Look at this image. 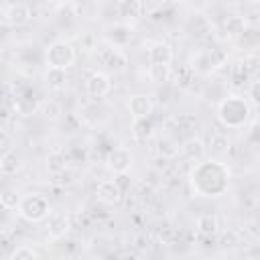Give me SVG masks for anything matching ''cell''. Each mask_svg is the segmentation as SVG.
<instances>
[{"label": "cell", "mask_w": 260, "mask_h": 260, "mask_svg": "<svg viewBox=\"0 0 260 260\" xmlns=\"http://www.w3.org/2000/svg\"><path fill=\"white\" fill-rule=\"evenodd\" d=\"M250 4H260V0H248Z\"/></svg>", "instance_id": "e575fe53"}, {"label": "cell", "mask_w": 260, "mask_h": 260, "mask_svg": "<svg viewBox=\"0 0 260 260\" xmlns=\"http://www.w3.org/2000/svg\"><path fill=\"white\" fill-rule=\"evenodd\" d=\"M134 32H132V26L126 24V22H114V24H108L104 28V39L108 45L112 47H118V49H124L130 41H132Z\"/></svg>", "instance_id": "52a82bcc"}, {"label": "cell", "mask_w": 260, "mask_h": 260, "mask_svg": "<svg viewBox=\"0 0 260 260\" xmlns=\"http://www.w3.org/2000/svg\"><path fill=\"white\" fill-rule=\"evenodd\" d=\"M102 61L110 71H124L126 65H128L126 53L118 47H112V45H108V49L102 53Z\"/></svg>", "instance_id": "5bb4252c"}, {"label": "cell", "mask_w": 260, "mask_h": 260, "mask_svg": "<svg viewBox=\"0 0 260 260\" xmlns=\"http://www.w3.org/2000/svg\"><path fill=\"white\" fill-rule=\"evenodd\" d=\"M16 215L28 223H41L51 215V203L43 193H37V191L24 193L20 195Z\"/></svg>", "instance_id": "3957f363"}, {"label": "cell", "mask_w": 260, "mask_h": 260, "mask_svg": "<svg viewBox=\"0 0 260 260\" xmlns=\"http://www.w3.org/2000/svg\"><path fill=\"white\" fill-rule=\"evenodd\" d=\"M128 114L132 116V120H140V118H150L152 110H154V102L150 95L146 93H132L128 98Z\"/></svg>", "instance_id": "8fae6325"}, {"label": "cell", "mask_w": 260, "mask_h": 260, "mask_svg": "<svg viewBox=\"0 0 260 260\" xmlns=\"http://www.w3.org/2000/svg\"><path fill=\"white\" fill-rule=\"evenodd\" d=\"M205 152H207V146H205V142H203L201 138H197V136H191V138H187V140L181 144V154H183V158L191 160L193 165L199 162V160H203V158H205Z\"/></svg>", "instance_id": "4fadbf2b"}, {"label": "cell", "mask_w": 260, "mask_h": 260, "mask_svg": "<svg viewBox=\"0 0 260 260\" xmlns=\"http://www.w3.org/2000/svg\"><path fill=\"white\" fill-rule=\"evenodd\" d=\"M112 91V81L104 71H93L87 79H85V93L89 100L100 102L104 100L108 93Z\"/></svg>", "instance_id": "8992f818"}, {"label": "cell", "mask_w": 260, "mask_h": 260, "mask_svg": "<svg viewBox=\"0 0 260 260\" xmlns=\"http://www.w3.org/2000/svg\"><path fill=\"white\" fill-rule=\"evenodd\" d=\"M230 144H232V140H230V136L225 132H213L211 138H209V146L207 148L211 150V154L215 158H219V156L230 152Z\"/></svg>", "instance_id": "44dd1931"}, {"label": "cell", "mask_w": 260, "mask_h": 260, "mask_svg": "<svg viewBox=\"0 0 260 260\" xmlns=\"http://www.w3.org/2000/svg\"><path fill=\"white\" fill-rule=\"evenodd\" d=\"M18 201H20V195L16 193V189L6 187V189L0 193V205H2V209H6V211L16 209V207H18Z\"/></svg>", "instance_id": "83f0119b"}, {"label": "cell", "mask_w": 260, "mask_h": 260, "mask_svg": "<svg viewBox=\"0 0 260 260\" xmlns=\"http://www.w3.org/2000/svg\"><path fill=\"white\" fill-rule=\"evenodd\" d=\"M246 26H248V22H246V18L240 16V14H230V16L223 20V28H225V32L232 35V37L244 35V32H246Z\"/></svg>", "instance_id": "cb8c5ba5"}, {"label": "cell", "mask_w": 260, "mask_h": 260, "mask_svg": "<svg viewBox=\"0 0 260 260\" xmlns=\"http://www.w3.org/2000/svg\"><path fill=\"white\" fill-rule=\"evenodd\" d=\"M41 108L47 118H59V114H61V106L57 102H45V104H41Z\"/></svg>", "instance_id": "f1b7e54d"}, {"label": "cell", "mask_w": 260, "mask_h": 260, "mask_svg": "<svg viewBox=\"0 0 260 260\" xmlns=\"http://www.w3.org/2000/svg\"><path fill=\"white\" fill-rule=\"evenodd\" d=\"M122 195H124V191H122L118 179H102L95 187L98 201H102L106 205H118L122 201Z\"/></svg>", "instance_id": "ba28073f"}, {"label": "cell", "mask_w": 260, "mask_h": 260, "mask_svg": "<svg viewBox=\"0 0 260 260\" xmlns=\"http://www.w3.org/2000/svg\"><path fill=\"white\" fill-rule=\"evenodd\" d=\"M140 10H142L140 0H122L118 4V14L122 18H138L140 16Z\"/></svg>", "instance_id": "484cf974"}, {"label": "cell", "mask_w": 260, "mask_h": 260, "mask_svg": "<svg viewBox=\"0 0 260 260\" xmlns=\"http://www.w3.org/2000/svg\"><path fill=\"white\" fill-rule=\"evenodd\" d=\"M39 256H41V252H39L37 248L22 244V246L14 248V250L6 256V260H32V258H39Z\"/></svg>", "instance_id": "4316f807"}, {"label": "cell", "mask_w": 260, "mask_h": 260, "mask_svg": "<svg viewBox=\"0 0 260 260\" xmlns=\"http://www.w3.org/2000/svg\"><path fill=\"white\" fill-rule=\"evenodd\" d=\"M22 162H20V156L14 148H6L0 156V173L4 177H10V175H16L20 171Z\"/></svg>", "instance_id": "ac0fdd59"}, {"label": "cell", "mask_w": 260, "mask_h": 260, "mask_svg": "<svg viewBox=\"0 0 260 260\" xmlns=\"http://www.w3.org/2000/svg\"><path fill=\"white\" fill-rule=\"evenodd\" d=\"M167 2H171V4H183L185 0H167Z\"/></svg>", "instance_id": "d6a6232c"}, {"label": "cell", "mask_w": 260, "mask_h": 260, "mask_svg": "<svg viewBox=\"0 0 260 260\" xmlns=\"http://www.w3.org/2000/svg\"><path fill=\"white\" fill-rule=\"evenodd\" d=\"M195 232H197L201 238L217 236V232H219L217 215H215V213H201V215L195 219Z\"/></svg>", "instance_id": "e0dca14e"}, {"label": "cell", "mask_w": 260, "mask_h": 260, "mask_svg": "<svg viewBox=\"0 0 260 260\" xmlns=\"http://www.w3.org/2000/svg\"><path fill=\"white\" fill-rule=\"evenodd\" d=\"M43 57H45V65H47V67L69 69V67L75 63L77 53H75V49H73L71 43H67V41H55V43H51V45L45 49Z\"/></svg>", "instance_id": "277c9868"}, {"label": "cell", "mask_w": 260, "mask_h": 260, "mask_svg": "<svg viewBox=\"0 0 260 260\" xmlns=\"http://www.w3.org/2000/svg\"><path fill=\"white\" fill-rule=\"evenodd\" d=\"M69 228L71 221L63 211H51V215L47 217V234L51 240H63L69 234Z\"/></svg>", "instance_id": "7c38bea8"}, {"label": "cell", "mask_w": 260, "mask_h": 260, "mask_svg": "<svg viewBox=\"0 0 260 260\" xmlns=\"http://www.w3.org/2000/svg\"><path fill=\"white\" fill-rule=\"evenodd\" d=\"M67 162H69V158H67V154H63V152H51L49 156H47V162H45V167H47V171L51 173V175H61L65 169H67Z\"/></svg>", "instance_id": "d4e9b609"}, {"label": "cell", "mask_w": 260, "mask_h": 260, "mask_svg": "<svg viewBox=\"0 0 260 260\" xmlns=\"http://www.w3.org/2000/svg\"><path fill=\"white\" fill-rule=\"evenodd\" d=\"M30 16H32V10L24 2H12V4H8L4 8V24L12 26V28L24 26L30 20Z\"/></svg>", "instance_id": "30bf717a"}, {"label": "cell", "mask_w": 260, "mask_h": 260, "mask_svg": "<svg viewBox=\"0 0 260 260\" xmlns=\"http://www.w3.org/2000/svg\"><path fill=\"white\" fill-rule=\"evenodd\" d=\"M132 138L136 142H146L152 132H154V124L150 118H140V120H132Z\"/></svg>", "instance_id": "ffe728a7"}, {"label": "cell", "mask_w": 260, "mask_h": 260, "mask_svg": "<svg viewBox=\"0 0 260 260\" xmlns=\"http://www.w3.org/2000/svg\"><path fill=\"white\" fill-rule=\"evenodd\" d=\"M230 167L219 158H203L193 165L189 173L191 191L203 199H215L230 189Z\"/></svg>", "instance_id": "6da1fadb"}, {"label": "cell", "mask_w": 260, "mask_h": 260, "mask_svg": "<svg viewBox=\"0 0 260 260\" xmlns=\"http://www.w3.org/2000/svg\"><path fill=\"white\" fill-rule=\"evenodd\" d=\"M225 57L215 51V49H199L191 55L189 59V67L193 73H199V75H209L213 73L215 69H219L223 65Z\"/></svg>", "instance_id": "5b68a950"}, {"label": "cell", "mask_w": 260, "mask_h": 260, "mask_svg": "<svg viewBox=\"0 0 260 260\" xmlns=\"http://www.w3.org/2000/svg\"><path fill=\"white\" fill-rule=\"evenodd\" d=\"M248 98H250V102H252V104L260 106V79H256V81H252V83H250Z\"/></svg>", "instance_id": "4dcf8cb0"}, {"label": "cell", "mask_w": 260, "mask_h": 260, "mask_svg": "<svg viewBox=\"0 0 260 260\" xmlns=\"http://www.w3.org/2000/svg\"><path fill=\"white\" fill-rule=\"evenodd\" d=\"M39 108H41V102H39L35 95H28V93H20V95H16L14 102H12V112H14L16 116H22V118L32 116Z\"/></svg>", "instance_id": "9a60e30c"}, {"label": "cell", "mask_w": 260, "mask_h": 260, "mask_svg": "<svg viewBox=\"0 0 260 260\" xmlns=\"http://www.w3.org/2000/svg\"><path fill=\"white\" fill-rule=\"evenodd\" d=\"M219 246H221V248H236V246H238V236H236L234 232L221 234V238H219Z\"/></svg>", "instance_id": "f546056e"}, {"label": "cell", "mask_w": 260, "mask_h": 260, "mask_svg": "<svg viewBox=\"0 0 260 260\" xmlns=\"http://www.w3.org/2000/svg\"><path fill=\"white\" fill-rule=\"evenodd\" d=\"M106 167L116 175H126L132 167V152L124 146H116L106 156Z\"/></svg>", "instance_id": "9c48e42d"}, {"label": "cell", "mask_w": 260, "mask_h": 260, "mask_svg": "<svg viewBox=\"0 0 260 260\" xmlns=\"http://www.w3.org/2000/svg\"><path fill=\"white\" fill-rule=\"evenodd\" d=\"M67 69H55V67H47V73H45V83L49 89L53 91H61L67 87Z\"/></svg>", "instance_id": "d6986e66"}, {"label": "cell", "mask_w": 260, "mask_h": 260, "mask_svg": "<svg viewBox=\"0 0 260 260\" xmlns=\"http://www.w3.org/2000/svg\"><path fill=\"white\" fill-rule=\"evenodd\" d=\"M134 248L140 250V252H144V250L148 248V238H146V236H138V238L134 240Z\"/></svg>", "instance_id": "1f68e13d"}, {"label": "cell", "mask_w": 260, "mask_h": 260, "mask_svg": "<svg viewBox=\"0 0 260 260\" xmlns=\"http://www.w3.org/2000/svg\"><path fill=\"white\" fill-rule=\"evenodd\" d=\"M215 116H217V120H219V124L223 128H228V130H240V128H244L248 124V120L252 116L250 100H246L244 95H238V93L225 95L217 104Z\"/></svg>", "instance_id": "7a4b0ae2"}, {"label": "cell", "mask_w": 260, "mask_h": 260, "mask_svg": "<svg viewBox=\"0 0 260 260\" xmlns=\"http://www.w3.org/2000/svg\"><path fill=\"white\" fill-rule=\"evenodd\" d=\"M148 63H162L171 65L173 63V47L169 43L156 41L148 47Z\"/></svg>", "instance_id": "2e32d148"}, {"label": "cell", "mask_w": 260, "mask_h": 260, "mask_svg": "<svg viewBox=\"0 0 260 260\" xmlns=\"http://www.w3.org/2000/svg\"><path fill=\"white\" fill-rule=\"evenodd\" d=\"M146 75L152 83H167L171 77V65H162V63H148Z\"/></svg>", "instance_id": "603a6c76"}, {"label": "cell", "mask_w": 260, "mask_h": 260, "mask_svg": "<svg viewBox=\"0 0 260 260\" xmlns=\"http://www.w3.org/2000/svg\"><path fill=\"white\" fill-rule=\"evenodd\" d=\"M57 2H61V4H69V2H73V0H57Z\"/></svg>", "instance_id": "836d02e7"}, {"label": "cell", "mask_w": 260, "mask_h": 260, "mask_svg": "<svg viewBox=\"0 0 260 260\" xmlns=\"http://www.w3.org/2000/svg\"><path fill=\"white\" fill-rule=\"evenodd\" d=\"M156 152H158L160 158L171 160V158H175V156L181 152V146H179V142H177L175 138H171V136H160V138L156 140Z\"/></svg>", "instance_id": "7402d4cb"}]
</instances>
